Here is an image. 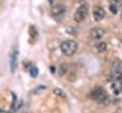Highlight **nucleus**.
Returning <instances> with one entry per match:
<instances>
[{"mask_svg": "<svg viewBox=\"0 0 122 113\" xmlns=\"http://www.w3.org/2000/svg\"><path fill=\"white\" fill-rule=\"evenodd\" d=\"M91 97L97 102H98L101 105L107 106L110 103V97L107 94V92L100 86H97L94 88L91 91Z\"/></svg>", "mask_w": 122, "mask_h": 113, "instance_id": "1", "label": "nucleus"}, {"mask_svg": "<svg viewBox=\"0 0 122 113\" xmlns=\"http://www.w3.org/2000/svg\"><path fill=\"white\" fill-rule=\"evenodd\" d=\"M61 52L66 56H72L78 50V44L74 40H65L61 42Z\"/></svg>", "mask_w": 122, "mask_h": 113, "instance_id": "2", "label": "nucleus"}, {"mask_svg": "<svg viewBox=\"0 0 122 113\" xmlns=\"http://www.w3.org/2000/svg\"><path fill=\"white\" fill-rule=\"evenodd\" d=\"M88 14V5L83 2L81 4V6L79 7V9L77 10V11L74 14V20L78 23L83 21L85 19V17Z\"/></svg>", "mask_w": 122, "mask_h": 113, "instance_id": "3", "label": "nucleus"}, {"mask_svg": "<svg viewBox=\"0 0 122 113\" xmlns=\"http://www.w3.org/2000/svg\"><path fill=\"white\" fill-rule=\"evenodd\" d=\"M111 89H112L113 93L116 96L122 95V79H118V80L113 81L112 85H111Z\"/></svg>", "mask_w": 122, "mask_h": 113, "instance_id": "4", "label": "nucleus"}, {"mask_svg": "<svg viewBox=\"0 0 122 113\" xmlns=\"http://www.w3.org/2000/svg\"><path fill=\"white\" fill-rule=\"evenodd\" d=\"M10 70L11 72H13L17 68V62H18V50L17 49H14L12 51L10 56Z\"/></svg>", "mask_w": 122, "mask_h": 113, "instance_id": "5", "label": "nucleus"}, {"mask_svg": "<svg viewBox=\"0 0 122 113\" xmlns=\"http://www.w3.org/2000/svg\"><path fill=\"white\" fill-rule=\"evenodd\" d=\"M105 34V30L101 28H94L90 30V35L93 39L99 40L101 39Z\"/></svg>", "mask_w": 122, "mask_h": 113, "instance_id": "6", "label": "nucleus"}, {"mask_svg": "<svg viewBox=\"0 0 122 113\" xmlns=\"http://www.w3.org/2000/svg\"><path fill=\"white\" fill-rule=\"evenodd\" d=\"M93 15H94L95 20L97 21V22H99V21H101L105 17V11L101 7H96L94 9Z\"/></svg>", "mask_w": 122, "mask_h": 113, "instance_id": "7", "label": "nucleus"}, {"mask_svg": "<svg viewBox=\"0 0 122 113\" xmlns=\"http://www.w3.org/2000/svg\"><path fill=\"white\" fill-rule=\"evenodd\" d=\"M65 11V7L62 6V5H57L55 7L52 8L51 10V15L54 16V17H58L61 15L63 12Z\"/></svg>", "mask_w": 122, "mask_h": 113, "instance_id": "8", "label": "nucleus"}, {"mask_svg": "<svg viewBox=\"0 0 122 113\" xmlns=\"http://www.w3.org/2000/svg\"><path fill=\"white\" fill-rule=\"evenodd\" d=\"M121 4L122 3L120 0H112L111 4L109 6L110 11L112 13H114V14H117V11H118V10H119V8H120V6H121Z\"/></svg>", "mask_w": 122, "mask_h": 113, "instance_id": "9", "label": "nucleus"}, {"mask_svg": "<svg viewBox=\"0 0 122 113\" xmlns=\"http://www.w3.org/2000/svg\"><path fill=\"white\" fill-rule=\"evenodd\" d=\"M112 68H113V70L114 71L122 74V61H120V60L114 61L113 62V65H112Z\"/></svg>", "mask_w": 122, "mask_h": 113, "instance_id": "10", "label": "nucleus"}, {"mask_svg": "<svg viewBox=\"0 0 122 113\" xmlns=\"http://www.w3.org/2000/svg\"><path fill=\"white\" fill-rule=\"evenodd\" d=\"M68 69H69L68 64H66V63L62 64L61 67H60V75H61V76H63L65 73H67Z\"/></svg>", "mask_w": 122, "mask_h": 113, "instance_id": "11", "label": "nucleus"}, {"mask_svg": "<svg viewBox=\"0 0 122 113\" xmlns=\"http://www.w3.org/2000/svg\"><path fill=\"white\" fill-rule=\"evenodd\" d=\"M97 50L98 52H104L107 50V45L104 42H100L97 45Z\"/></svg>", "mask_w": 122, "mask_h": 113, "instance_id": "12", "label": "nucleus"}, {"mask_svg": "<svg viewBox=\"0 0 122 113\" xmlns=\"http://www.w3.org/2000/svg\"><path fill=\"white\" fill-rule=\"evenodd\" d=\"M53 93L56 94V95H58V96H60V97H61V98H65V97H66L65 93H64L61 89H59V88H54Z\"/></svg>", "mask_w": 122, "mask_h": 113, "instance_id": "13", "label": "nucleus"}, {"mask_svg": "<svg viewBox=\"0 0 122 113\" xmlns=\"http://www.w3.org/2000/svg\"><path fill=\"white\" fill-rule=\"evenodd\" d=\"M38 68H36V67H31L30 68V75L33 77V78H35L37 75H38Z\"/></svg>", "mask_w": 122, "mask_h": 113, "instance_id": "14", "label": "nucleus"}, {"mask_svg": "<svg viewBox=\"0 0 122 113\" xmlns=\"http://www.w3.org/2000/svg\"><path fill=\"white\" fill-rule=\"evenodd\" d=\"M16 103H17V97L14 93H12V104H11V111L15 110L16 107Z\"/></svg>", "mask_w": 122, "mask_h": 113, "instance_id": "15", "label": "nucleus"}, {"mask_svg": "<svg viewBox=\"0 0 122 113\" xmlns=\"http://www.w3.org/2000/svg\"><path fill=\"white\" fill-rule=\"evenodd\" d=\"M0 113H8V112L5 111V110H3V109H0Z\"/></svg>", "mask_w": 122, "mask_h": 113, "instance_id": "16", "label": "nucleus"}, {"mask_svg": "<svg viewBox=\"0 0 122 113\" xmlns=\"http://www.w3.org/2000/svg\"><path fill=\"white\" fill-rule=\"evenodd\" d=\"M120 17H121V19H122V11H121V14H120Z\"/></svg>", "mask_w": 122, "mask_h": 113, "instance_id": "17", "label": "nucleus"}]
</instances>
